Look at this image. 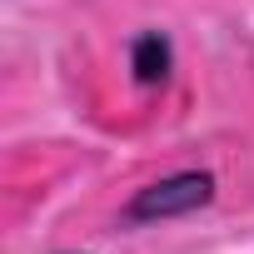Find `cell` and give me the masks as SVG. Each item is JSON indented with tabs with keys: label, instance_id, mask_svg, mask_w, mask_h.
<instances>
[{
	"label": "cell",
	"instance_id": "7a4b0ae2",
	"mask_svg": "<svg viewBox=\"0 0 254 254\" xmlns=\"http://www.w3.org/2000/svg\"><path fill=\"white\" fill-rule=\"evenodd\" d=\"M130 70H135L140 85H165L170 70H175V45H170V35H160V30L135 35V40H130Z\"/></svg>",
	"mask_w": 254,
	"mask_h": 254
},
{
	"label": "cell",
	"instance_id": "6da1fadb",
	"mask_svg": "<svg viewBox=\"0 0 254 254\" xmlns=\"http://www.w3.org/2000/svg\"><path fill=\"white\" fill-rule=\"evenodd\" d=\"M209 199H214V175H209V170H180V175H165V180L145 185L130 204H125V224L185 219V214L204 209Z\"/></svg>",
	"mask_w": 254,
	"mask_h": 254
}]
</instances>
